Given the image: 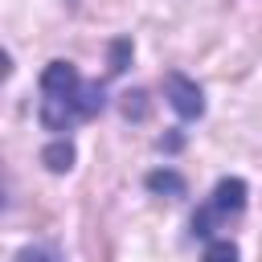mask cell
Segmentation results:
<instances>
[{
  "label": "cell",
  "mask_w": 262,
  "mask_h": 262,
  "mask_svg": "<svg viewBox=\"0 0 262 262\" xmlns=\"http://www.w3.org/2000/svg\"><path fill=\"white\" fill-rule=\"evenodd\" d=\"M12 262H61V258H57L53 250H45V246H25Z\"/></svg>",
  "instance_id": "obj_6"
},
{
  "label": "cell",
  "mask_w": 262,
  "mask_h": 262,
  "mask_svg": "<svg viewBox=\"0 0 262 262\" xmlns=\"http://www.w3.org/2000/svg\"><path fill=\"white\" fill-rule=\"evenodd\" d=\"M147 184H151V188H172V192H180V180H176V176H164V172H156Z\"/></svg>",
  "instance_id": "obj_7"
},
{
  "label": "cell",
  "mask_w": 262,
  "mask_h": 262,
  "mask_svg": "<svg viewBox=\"0 0 262 262\" xmlns=\"http://www.w3.org/2000/svg\"><path fill=\"white\" fill-rule=\"evenodd\" d=\"M45 164H49L53 172H66V168L74 164V147H70V143H53V147H45Z\"/></svg>",
  "instance_id": "obj_5"
},
{
  "label": "cell",
  "mask_w": 262,
  "mask_h": 262,
  "mask_svg": "<svg viewBox=\"0 0 262 262\" xmlns=\"http://www.w3.org/2000/svg\"><path fill=\"white\" fill-rule=\"evenodd\" d=\"M106 102V90L98 82H86L70 61H49L41 70V106H37V119L45 131L61 135L86 119H94Z\"/></svg>",
  "instance_id": "obj_1"
},
{
  "label": "cell",
  "mask_w": 262,
  "mask_h": 262,
  "mask_svg": "<svg viewBox=\"0 0 262 262\" xmlns=\"http://www.w3.org/2000/svg\"><path fill=\"white\" fill-rule=\"evenodd\" d=\"M242 209H246V184H242L237 176L221 180V184L209 192V201L192 213V237L213 242V237H217V229H225V225H229V217H237Z\"/></svg>",
  "instance_id": "obj_2"
},
{
  "label": "cell",
  "mask_w": 262,
  "mask_h": 262,
  "mask_svg": "<svg viewBox=\"0 0 262 262\" xmlns=\"http://www.w3.org/2000/svg\"><path fill=\"white\" fill-rule=\"evenodd\" d=\"M201 262H237V246L229 237H213V242H205V258Z\"/></svg>",
  "instance_id": "obj_4"
},
{
  "label": "cell",
  "mask_w": 262,
  "mask_h": 262,
  "mask_svg": "<svg viewBox=\"0 0 262 262\" xmlns=\"http://www.w3.org/2000/svg\"><path fill=\"white\" fill-rule=\"evenodd\" d=\"M164 90H168V102L176 106V115H180V119H196V115L205 111L201 86H196V82H188L184 74H176V70H172V74L164 78Z\"/></svg>",
  "instance_id": "obj_3"
}]
</instances>
